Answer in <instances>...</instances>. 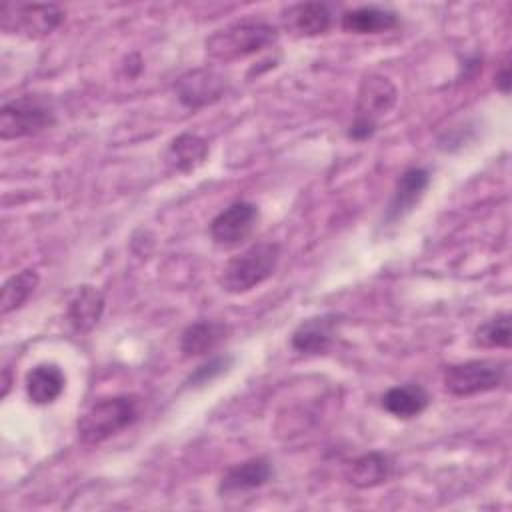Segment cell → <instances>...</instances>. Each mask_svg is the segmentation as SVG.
Masks as SVG:
<instances>
[{"label": "cell", "mask_w": 512, "mask_h": 512, "mask_svg": "<svg viewBox=\"0 0 512 512\" xmlns=\"http://www.w3.org/2000/svg\"><path fill=\"white\" fill-rule=\"evenodd\" d=\"M278 42V28L264 20H240L228 24L204 42L206 54L218 62H234L252 54H258L266 48H272Z\"/></svg>", "instance_id": "obj_1"}, {"label": "cell", "mask_w": 512, "mask_h": 512, "mask_svg": "<svg viewBox=\"0 0 512 512\" xmlns=\"http://www.w3.org/2000/svg\"><path fill=\"white\" fill-rule=\"evenodd\" d=\"M140 400L134 394H118L94 402L78 420V438L82 444L94 446L136 422Z\"/></svg>", "instance_id": "obj_2"}, {"label": "cell", "mask_w": 512, "mask_h": 512, "mask_svg": "<svg viewBox=\"0 0 512 512\" xmlns=\"http://www.w3.org/2000/svg\"><path fill=\"white\" fill-rule=\"evenodd\" d=\"M280 262L278 242H258L230 258L220 272V286L230 294H244L268 280Z\"/></svg>", "instance_id": "obj_3"}, {"label": "cell", "mask_w": 512, "mask_h": 512, "mask_svg": "<svg viewBox=\"0 0 512 512\" xmlns=\"http://www.w3.org/2000/svg\"><path fill=\"white\" fill-rule=\"evenodd\" d=\"M396 86L382 74L370 72L362 78L358 88V100L354 110V120L350 124L348 136L352 140H368L376 130L384 114L396 104Z\"/></svg>", "instance_id": "obj_4"}, {"label": "cell", "mask_w": 512, "mask_h": 512, "mask_svg": "<svg viewBox=\"0 0 512 512\" xmlns=\"http://www.w3.org/2000/svg\"><path fill=\"white\" fill-rule=\"evenodd\" d=\"M56 122L50 102L36 94H24L0 108V138L18 140L34 136Z\"/></svg>", "instance_id": "obj_5"}, {"label": "cell", "mask_w": 512, "mask_h": 512, "mask_svg": "<svg viewBox=\"0 0 512 512\" xmlns=\"http://www.w3.org/2000/svg\"><path fill=\"white\" fill-rule=\"evenodd\" d=\"M508 364L502 360H466L444 370V388L454 396H474L496 390L506 378Z\"/></svg>", "instance_id": "obj_6"}, {"label": "cell", "mask_w": 512, "mask_h": 512, "mask_svg": "<svg viewBox=\"0 0 512 512\" xmlns=\"http://www.w3.org/2000/svg\"><path fill=\"white\" fill-rule=\"evenodd\" d=\"M0 26L6 34L24 38H44L52 34L64 20V10L58 4H16L4 2Z\"/></svg>", "instance_id": "obj_7"}, {"label": "cell", "mask_w": 512, "mask_h": 512, "mask_svg": "<svg viewBox=\"0 0 512 512\" xmlns=\"http://www.w3.org/2000/svg\"><path fill=\"white\" fill-rule=\"evenodd\" d=\"M258 218H260V212L256 204L244 202V200L234 202L212 218L208 226L210 238L220 248L240 246L254 232Z\"/></svg>", "instance_id": "obj_8"}, {"label": "cell", "mask_w": 512, "mask_h": 512, "mask_svg": "<svg viewBox=\"0 0 512 512\" xmlns=\"http://www.w3.org/2000/svg\"><path fill=\"white\" fill-rule=\"evenodd\" d=\"M226 90H228V78L214 68L188 70L174 84V92L178 100L192 110L218 102L226 94Z\"/></svg>", "instance_id": "obj_9"}, {"label": "cell", "mask_w": 512, "mask_h": 512, "mask_svg": "<svg viewBox=\"0 0 512 512\" xmlns=\"http://www.w3.org/2000/svg\"><path fill=\"white\" fill-rule=\"evenodd\" d=\"M430 184V174L426 168H408L400 174L392 198L386 206L384 212V222L386 224H396L402 218H406L422 200L426 188Z\"/></svg>", "instance_id": "obj_10"}, {"label": "cell", "mask_w": 512, "mask_h": 512, "mask_svg": "<svg viewBox=\"0 0 512 512\" xmlns=\"http://www.w3.org/2000/svg\"><path fill=\"white\" fill-rule=\"evenodd\" d=\"M340 326L338 314H320L306 318L292 332V348L300 354H324L336 338Z\"/></svg>", "instance_id": "obj_11"}, {"label": "cell", "mask_w": 512, "mask_h": 512, "mask_svg": "<svg viewBox=\"0 0 512 512\" xmlns=\"http://www.w3.org/2000/svg\"><path fill=\"white\" fill-rule=\"evenodd\" d=\"M272 476H274V468L268 458H264V456L250 458L236 466H230L222 474L220 484H218V494H222V496L242 494V492H248V490L268 484L272 480Z\"/></svg>", "instance_id": "obj_12"}, {"label": "cell", "mask_w": 512, "mask_h": 512, "mask_svg": "<svg viewBox=\"0 0 512 512\" xmlns=\"http://www.w3.org/2000/svg\"><path fill=\"white\" fill-rule=\"evenodd\" d=\"M284 28L294 36H318L328 32L332 24V10L324 2H300L282 12Z\"/></svg>", "instance_id": "obj_13"}, {"label": "cell", "mask_w": 512, "mask_h": 512, "mask_svg": "<svg viewBox=\"0 0 512 512\" xmlns=\"http://www.w3.org/2000/svg\"><path fill=\"white\" fill-rule=\"evenodd\" d=\"M208 152H210L208 142L202 136L192 134V132H184V134H178L168 144V148L164 152V162L174 172L186 174V172H192L198 166H202L204 160L208 158Z\"/></svg>", "instance_id": "obj_14"}, {"label": "cell", "mask_w": 512, "mask_h": 512, "mask_svg": "<svg viewBox=\"0 0 512 512\" xmlns=\"http://www.w3.org/2000/svg\"><path fill=\"white\" fill-rule=\"evenodd\" d=\"M66 376L58 364L42 362L36 364L26 374V394L32 404L46 406L58 400V396L64 392Z\"/></svg>", "instance_id": "obj_15"}, {"label": "cell", "mask_w": 512, "mask_h": 512, "mask_svg": "<svg viewBox=\"0 0 512 512\" xmlns=\"http://www.w3.org/2000/svg\"><path fill=\"white\" fill-rule=\"evenodd\" d=\"M392 472H394V462L388 454L366 452L350 462L346 478L356 488H376L388 482Z\"/></svg>", "instance_id": "obj_16"}, {"label": "cell", "mask_w": 512, "mask_h": 512, "mask_svg": "<svg viewBox=\"0 0 512 512\" xmlns=\"http://www.w3.org/2000/svg\"><path fill=\"white\" fill-rule=\"evenodd\" d=\"M382 408L400 420H410L420 416L428 404L430 394L420 384H402L392 386L382 394Z\"/></svg>", "instance_id": "obj_17"}, {"label": "cell", "mask_w": 512, "mask_h": 512, "mask_svg": "<svg viewBox=\"0 0 512 512\" xmlns=\"http://www.w3.org/2000/svg\"><path fill=\"white\" fill-rule=\"evenodd\" d=\"M104 296L94 286H80L68 304V320L76 332H90L102 318Z\"/></svg>", "instance_id": "obj_18"}, {"label": "cell", "mask_w": 512, "mask_h": 512, "mask_svg": "<svg viewBox=\"0 0 512 512\" xmlns=\"http://www.w3.org/2000/svg\"><path fill=\"white\" fill-rule=\"evenodd\" d=\"M398 14L380 6H360L342 14L340 26L352 34H378L394 28Z\"/></svg>", "instance_id": "obj_19"}, {"label": "cell", "mask_w": 512, "mask_h": 512, "mask_svg": "<svg viewBox=\"0 0 512 512\" xmlns=\"http://www.w3.org/2000/svg\"><path fill=\"white\" fill-rule=\"evenodd\" d=\"M228 334V326L222 322L214 320H198L182 332L180 338V352L190 358V356H202L212 352Z\"/></svg>", "instance_id": "obj_20"}, {"label": "cell", "mask_w": 512, "mask_h": 512, "mask_svg": "<svg viewBox=\"0 0 512 512\" xmlns=\"http://www.w3.org/2000/svg\"><path fill=\"white\" fill-rule=\"evenodd\" d=\"M40 282V276L36 270L26 268L14 276H10L2 286V298H0V310L2 314H10L18 310L26 300L32 296Z\"/></svg>", "instance_id": "obj_21"}, {"label": "cell", "mask_w": 512, "mask_h": 512, "mask_svg": "<svg viewBox=\"0 0 512 512\" xmlns=\"http://www.w3.org/2000/svg\"><path fill=\"white\" fill-rule=\"evenodd\" d=\"M474 344L480 348H508L510 346V314H496L482 322L474 332Z\"/></svg>", "instance_id": "obj_22"}, {"label": "cell", "mask_w": 512, "mask_h": 512, "mask_svg": "<svg viewBox=\"0 0 512 512\" xmlns=\"http://www.w3.org/2000/svg\"><path fill=\"white\" fill-rule=\"evenodd\" d=\"M230 362H232L230 356H216V358L208 360L206 364L198 366V368L194 370V374H190L188 384H190V386H200V384L212 382L216 376H220V374L230 366Z\"/></svg>", "instance_id": "obj_23"}, {"label": "cell", "mask_w": 512, "mask_h": 512, "mask_svg": "<svg viewBox=\"0 0 512 512\" xmlns=\"http://www.w3.org/2000/svg\"><path fill=\"white\" fill-rule=\"evenodd\" d=\"M496 88L504 94H508L510 90V66L506 64L498 74H496Z\"/></svg>", "instance_id": "obj_24"}]
</instances>
